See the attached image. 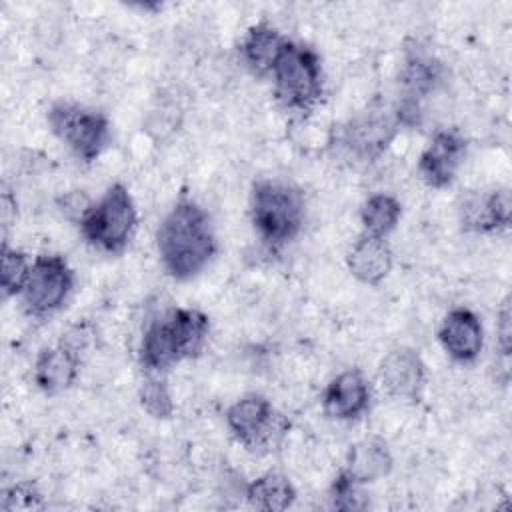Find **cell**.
I'll list each match as a JSON object with an SVG mask.
<instances>
[{
  "label": "cell",
  "instance_id": "10",
  "mask_svg": "<svg viewBox=\"0 0 512 512\" xmlns=\"http://www.w3.org/2000/svg\"><path fill=\"white\" fill-rule=\"evenodd\" d=\"M466 154V140L456 130H438L418 158V174L430 188L448 186Z\"/></svg>",
  "mask_w": 512,
  "mask_h": 512
},
{
  "label": "cell",
  "instance_id": "16",
  "mask_svg": "<svg viewBox=\"0 0 512 512\" xmlns=\"http://www.w3.org/2000/svg\"><path fill=\"white\" fill-rule=\"evenodd\" d=\"M392 248L386 238L362 232L348 252V268L352 276L368 286L380 284L392 270Z\"/></svg>",
  "mask_w": 512,
  "mask_h": 512
},
{
  "label": "cell",
  "instance_id": "8",
  "mask_svg": "<svg viewBox=\"0 0 512 512\" xmlns=\"http://www.w3.org/2000/svg\"><path fill=\"white\" fill-rule=\"evenodd\" d=\"M226 426L248 450H264L284 436L288 420L276 412L268 398L246 394L226 410Z\"/></svg>",
  "mask_w": 512,
  "mask_h": 512
},
{
  "label": "cell",
  "instance_id": "12",
  "mask_svg": "<svg viewBox=\"0 0 512 512\" xmlns=\"http://www.w3.org/2000/svg\"><path fill=\"white\" fill-rule=\"evenodd\" d=\"M438 340L452 360L462 364L472 362L484 344L482 324L472 310L462 306L452 308L438 328Z\"/></svg>",
  "mask_w": 512,
  "mask_h": 512
},
{
  "label": "cell",
  "instance_id": "15",
  "mask_svg": "<svg viewBox=\"0 0 512 512\" xmlns=\"http://www.w3.org/2000/svg\"><path fill=\"white\" fill-rule=\"evenodd\" d=\"M80 374V354L58 342L44 348L34 362V382L46 394L68 390Z\"/></svg>",
  "mask_w": 512,
  "mask_h": 512
},
{
  "label": "cell",
  "instance_id": "20",
  "mask_svg": "<svg viewBox=\"0 0 512 512\" xmlns=\"http://www.w3.org/2000/svg\"><path fill=\"white\" fill-rule=\"evenodd\" d=\"M246 498L256 510L264 512H280L292 506L296 498V490L292 482L278 472H268L254 478L246 486Z\"/></svg>",
  "mask_w": 512,
  "mask_h": 512
},
{
  "label": "cell",
  "instance_id": "4",
  "mask_svg": "<svg viewBox=\"0 0 512 512\" xmlns=\"http://www.w3.org/2000/svg\"><path fill=\"white\" fill-rule=\"evenodd\" d=\"M274 96L292 112H310L324 92L322 62L310 46L286 40L274 68Z\"/></svg>",
  "mask_w": 512,
  "mask_h": 512
},
{
  "label": "cell",
  "instance_id": "5",
  "mask_svg": "<svg viewBox=\"0 0 512 512\" xmlns=\"http://www.w3.org/2000/svg\"><path fill=\"white\" fill-rule=\"evenodd\" d=\"M78 226L86 242L94 248L108 254L122 252L138 226V212L128 188L120 182L112 184L90 206Z\"/></svg>",
  "mask_w": 512,
  "mask_h": 512
},
{
  "label": "cell",
  "instance_id": "25",
  "mask_svg": "<svg viewBox=\"0 0 512 512\" xmlns=\"http://www.w3.org/2000/svg\"><path fill=\"white\" fill-rule=\"evenodd\" d=\"M92 204L94 202L82 190H72V192H66L64 196L58 198V208L64 214V218H68L76 224L82 222V218L88 214Z\"/></svg>",
  "mask_w": 512,
  "mask_h": 512
},
{
  "label": "cell",
  "instance_id": "26",
  "mask_svg": "<svg viewBox=\"0 0 512 512\" xmlns=\"http://www.w3.org/2000/svg\"><path fill=\"white\" fill-rule=\"evenodd\" d=\"M38 500H40V494L32 486L16 484L4 494L2 508L4 510H28V508H36Z\"/></svg>",
  "mask_w": 512,
  "mask_h": 512
},
{
  "label": "cell",
  "instance_id": "24",
  "mask_svg": "<svg viewBox=\"0 0 512 512\" xmlns=\"http://www.w3.org/2000/svg\"><path fill=\"white\" fill-rule=\"evenodd\" d=\"M332 506L338 510H360L364 508V496L360 494V484L352 482L346 474H338L332 484Z\"/></svg>",
  "mask_w": 512,
  "mask_h": 512
},
{
  "label": "cell",
  "instance_id": "19",
  "mask_svg": "<svg viewBox=\"0 0 512 512\" xmlns=\"http://www.w3.org/2000/svg\"><path fill=\"white\" fill-rule=\"evenodd\" d=\"M442 76V66L424 52H408L404 68L400 72V82L404 88L402 102L420 106V100L430 94Z\"/></svg>",
  "mask_w": 512,
  "mask_h": 512
},
{
  "label": "cell",
  "instance_id": "3",
  "mask_svg": "<svg viewBox=\"0 0 512 512\" xmlns=\"http://www.w3.org/2000/svg\"><path fill=\"white\" fill-rule=\"evenodd\" d=\"M250 218L258 236L278 248L302 230L304 196L288 182L258 180L250 192Z\"/></svg>",
  "mask_w": 512,
  "mask_h": 512
},
{
  "label": "cell",
  "instance_id": "11",
  "mask_svg": "<svg viewBox=\"0 0 512 512\" xmlns=\"http://www.w3.org/2000/svg\"><path fill=\"white\" fill-rule=\"evenodd\" d=\"M380 380L390 396L418 400L426 382V366L412 348H394L380 364Z\"/></svg>",
  "mask_w": 512,
  "mask_h": 512
},
{
  "label": "cell",
  "instance_id": "23",
  "mask_svg": "<svg viewBox=\"0 0 512 512\" xmlns=\"http://www.w3.org/2000/svg\"><path fill=\"white\" fill-rule=\"evenodd\" d=\"M138 398L142 408L152 416L166 420L174 414V400L168 390V384L158 376H148L138 390Z\"/></svg>",
  "mask_w": 512,
  "mask_h": 512
},
{
  "label": "cell",
  "instance_id": "14",
  "mask_svg": "<svg viewBox=\"0 0 512 512\" xmlns=\"http://www.w3.org/2000/svg\"><path fill=\"white\" fill-rule=\"evenodd\" d=\"M510 212V192L506 188H498L486 194L468 196L460 206V222L470 232H498L508 228Z\"/></svg>",
  "mask_w": 512,
  "mask_h": 512
},
{
  "label": "cell",
  "instance_id": "9",
  "mask_svg": "<svg viewBox=\"0 0 512 512\" xmlns=\"http://www.w3.org/2000/svg\"><path fill=\"white\" fill-rule=\"evenodd\" d=\"M398 118L396 112L390 114L382 108H368L356 114L344 128H342V144L350 154L360 160L378 158L392 138L398 132Z\"/></svg>",
  "mask_w": 512,
  "mask_h": 512
},
{
  "label": "cell",
  "instance_id": "18",
  "mask_svg": "<svg viewBox=\"0 0 512 512\" xmlns=\"http://www.w3.org/2000/svg\"><path fill=\"white\" fill-rule=\"evenodd\" d=\"M286 44V38L266 20L254 24L240 42V60L254 76H268Z\"/></svg>",
  "mask_w": 512,
  "mask_h": 512
},
{
  "label": "cell",
  "instance_id": "1",
  "mask_svg": "<svg viewBox=\"0 0 512 512\" xmlns=\"http://www.w3.org/2000/svg\"><path fill=\"white\" fill-rule=\"evenodd\" d=\"M156 246L166 272L176 280H188L204 270L216 254V236L210 216L188 196H180L162 218Z\"/></svg>",
  "mask_w": 512,
  "mask_h": 512
},
{
  "label": "cell",
  "instance_id": "27",
  "mask_svg": "<svg viewBox=\"0 0 512 512\" xmlns=\"http://www.w3.org/2000/svg\"><path fill=\"white\" fill-rule=\"evenodd\" d=\"M496 334H498V342H500L502 352L508 354V352H510V334H512V328H510V306H508V302H504L502 310L498 312Z\"/></svg>",
  "mask_w": 512,
  "mask_h": 512
},
{
  "label": "cell",
  "instance_id": "17",
  "mask_svg": "<svg viewBox=\"0 0 512 512\" xmlns=\"http://www.w3.org/2000/svg\"><path fill=\"white\" fill-rule=\"evenodd\" d=\"M392 470V454L382 438L370 436L350 446L344 468L340 470L356 484H368L384 478Z\"/></svg>",
  "mask_w": 512,
  "mask_h": 512
},
{
  "label": "cell",
  "instance_id": "21",
  "mask_svg": "<svg viewBox=\"0 0 512 512\" xmlns=\"http://www.w3.org/2000/svg\"><path fill=\"white\" fill-rule=\"evenodd\" d=\"M402 216L400 202L384 192L372 194L360 208V220L366 234L386 238L398 224Z\"/></svg>",
  "mask_w": 512,
  "mask_h": 512
},
{
  "label": "cell",
  "instance_id": "6",
  "mask_svg": "<svg viewBox=\"0 0 512 512\" xmlns=\"http://www.w3.org/2000/svg\"><path fill=\"white\" fill-rule=\"evenodd\" d=\"M46 120L52 134L84 162L96 160L110 140L108 118L76 102H54Z\"/></svg>",
  "mask_w": 512,
  "mask_h": 512
},
{
  "label": "cell",
  "instance_id": "22",
  "mask_svg": "<svg viewBox=\"0 0 512 512\" xmlns=\"http://www.w3.org/2000/svg\"><path fill=\"white\" fill-rule=\"evenodd\" d=\"M32 262L22 250L10 248L6 242L0 250V278H2V294L4 298L20 296L28 274H30Z\"/></svg>",
  "mask_w": 512,
  "mask_h": 512
},
{
  "label": "cell",
  "instance_id": "13",
  "mask_svg": "<svg viewBox=\"0 0 512 512\" xmlns=\"http://www.w3.org/2000/svg\"><path fill=\"white\" fill-rule=\"evenodd\" d=\"M370 406V384L360 370H344L334 376L324 394L322 408L330 418L354 420Z\"/></svg>",
  "mask_w": 512,
  "mask_h": 512
},
{
  "label": "cell",
  "instance_id": "7",
  "mask_svg": "<svg viewBox=\"0 0 512 512\" xmlns=\"http://www.w3.org/2000/svg\"><path fill=\"white\" fill-rule=\"evenodd\" d=\"M74 286V272L60 254H40L32 260L28 280L20 292L30 316L44 318L64 306Z\"/></svg>",
  "mask_w": 512,
  "mask_h": 512
},
{
  "label": "cell",
  "instance_id": "2",
  "mask_svg": "<svg viewBox=\"0 0 512 512\" xmlns=\"http://www.w3.org/2000/svg\"><path fill=\"white\" fill-rule=\"evenodd\" d=\"M208 316L196 308H174L150 322L140 342V364L148 372H164L196 358L208 340Z\"/></svg>",
  "mask_w": 512,
  "mask_h": 512
}]
</instances>
